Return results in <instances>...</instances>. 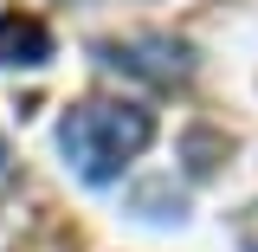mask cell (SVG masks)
<instances>
[{"label": "cell", "mask_w": 258, "mask_h": 252, "mask_svg": "<svg viewBox=\"0 0 258 252\" xmlns=\"http://www.w3.org/2000/svg\"><path fill=\"white\" fill-rule=\"evenodd\" d=\"M149 142H155V117H149L142 104H116V97H84V104L64 110V123H58L64 162H71V175L91 181V188L116 181Z\"/></svg>", "instance_id": "1"}, {"label": "cell", "mask_w": 258, "mask_h": 252, "mask_svg": "<svg viewBox=\"0 0 258 252\" xmlns=\"http://www.w3.org/2000/svg\"><path fill=\"white\" fill-rule=\"evenodd\" d=\"M103 59L129 71V78H142V84H181L194 71V52L174 39V32H136L123 45H103Z\"/></svg>", "instance_id": "2"}, {"label": "cell", "mask_w": 258, "mask_h": 252, "mask_svg": "<svg viewBox=\"0 0 258 252\" xmlns=\"http://www.w3.org/2000/svg\"><path fill=\"white\" fill-rule=\"evenodd\" d=\"M45 59H52V32H45V20H32V13H0V65H26V71H39Z\"/></svg>", "instance_id": "3"}, {"label": "cell", "mask_w": 258, "mask_h": 252, "mask_svg": "<svg viewBox=\"0 0 258 252\" xmlns=\"http://www.w3.org/2000/svg\"><path fill=\"white\" fill-rule=\"evenodd\" d=\"M0 175H7V142H0Z\"/></svg>", "instance_id": "4"}]
</instances>
